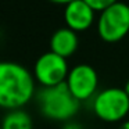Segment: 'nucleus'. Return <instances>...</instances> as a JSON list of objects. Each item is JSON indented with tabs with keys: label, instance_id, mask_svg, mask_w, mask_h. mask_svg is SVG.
I'll use <instances>...</instances> for the list:
<instances>
[{
	"label": "nucleus",
	"instance_id": "f257e3e1",
	"mask_svg": "<svg viewBox=\"0 0 129 129\" xmlns=\"http://www.w3.org/2000/svg\"><path fill=\"white\" fill-rule=\"evenodd\" d=\"M36 96V81L26 67L0 61V108H22Z\"/></svg>",
	"mask_w": 129,
	"mask_h": 129
},
{
	"label": "nucleus",
	"instance_id": "f03ea898",
	"mask_svg": "<svg viewBox=\"0 0 129 129\" xmlns=\"http://www.w3.org/2000/svg\"><path fill=\"white\" fill-rule=\"evenodd\" d=\"M36 101L40 114L56 122L72 119L81 107V101L70 92L65 82L56 86L40 87L36 93Z\"/></svg>",
	"mask_w": 129,
	"mask_h": 129
},
{
	"label": "nucleus",
	"instance_id": "7ed1b4c3",
	"mask_svg": "<svg viewBox=\"0 0 129 129\" xmlns=\"http://www.w3.org/2000/svg\"><path fill=\"white\" fill-rule=\"evenodd\" d=\"M92 110L96 117L104 122H119L129 114V96L125 89L106 87L94 94Z\"/></svg>",
	"mask_w": 129,
	"mask_h": 129
},
{
	"label": "nucleus",
	"instance_id": "20e7f679",
	"mask_svg": "<svg viewBox=\"0 0 129 129\" xmlns=\"http://www.w3.org/2000/svg\"><path fill=\"white\" fill-rule=\"evenodd\" d=\"M129 32V6L122 2L111 4L100 11L97 18V34L104 42L115 43Z\"/></svg>",
	"mask_w": 129,
	"mask_h": 129
},
{
	"label": "nucleus",
	"instance_id": "39448f33",
	"mask_svg": "<svg viewBox=\"0 0 129 129\" xmlns=\"http://www.w3.org/2000/svg\"><path fill=\"white\" fill-rule=\"evenodd\" d=\"M70 70L71 68L68 67L67 58L50 50L38 57L32 74L40 86L49 87L64 83Z\"/></svg>",
	"mask_w": 129,
	"mask_h": 129
},
{
	"label": "nucleus",
	"instance_id": "423d86ee",
	"mask_svg": "<svg viewBox=\"0 0 129 129\" xmlns=\"http://www.w3.org/2000/svg\"><path fill=\"white\" fill-rule=\"evenodd\" d=\"M65 85L68 86L70 92L82 103L93 99L97 93L99 75L92 65L78 64L70 70Z\"/></svg>",
	"mask_w": 129,
	"mask_h": 129
},
{
	"label": "nucleus",
	"instance_id": "0eeeda50",
	"mask_svg": "<svg viewBox=\"0 0 129 129\" xmlns=\"http://www.w3.org/2000/svg\"><path fill=\"white\" fill-rule=\"evenodd\" d=\"M96 11L85 0H74L64 6V22L65 26L75 32H85L93 25Z\"/></svg>",
	"mask_w": 129,
	"mask_h": 129
},
{
	"label": "nucleus",
	"instance_id": "6e6552de",
	"mask_svg": "<svg viewBox=\"0 0 129 129\" xmlns=\"http://www.w3.org/2000/svg\"><path fill=\"white\" fill-rule=\"evenodd\" d=\"M78 32H75L68 26L57 29L50 38V50L58 56L65 57V58L71 57L75 53L76 49H78Z\"/></svg>",
	"mask_w": 129,
	"mask_h": 129
},
{
	"label": "nucleus",
	"instance_id": "1a4fd4ad",
	"mask_svg": "<svg viewBox=\"0 0 129 129\" xmlns=\"http://www.w3.org/2000/svg\"><path fill=\"white\" fill-rule=\"evenodd\" d=\"M0 125L3 129H34L31 115L22 108L9 110Z\"/></svg>",
	"mask_w": 129,
	"mask_h": 129
},
{
	"label": "nucleus",
	"instance_id": "9d476101",
	"mask_svg": "<svg viewBox=\"0 0 129 129\" xmlns=\"http://www.w3.org/2000/svg\"><path fill=\"white\" fill-rule=\"evenodd\" d=\"M87 4H89L90 7H92L94 11H103L104 9H107V7H110L111 4L117 3L118 0H85Z\"/></svg>",
	"mask_w": 129,
	"mask_h": 129
},
{
	"label": "nucleus",
	"instance_id": "9b49d317",
	"mask_svg": "<svg viewBox=\"0 0 129 129\" xmlns=\"http://www.w3.org/2000/svg\"><path fill=\"white\" fill-rule=\"evenodd\" d=\"M61 129H83V126L81 125V123H78L76 121H67V122H64V125H62Z\"/></svg>",
	"mask_w": 129,
	"mask_h": 129
},
{
	"label": "nucleus",
	"instance_id": "f8f14e48",
	"mask_svg": "<svg viewBox=\"0 0 129 129\" xmlns=\"http://www.w3.org/2000/svg\"><path fill=\"white\" fill-rule=\"evenodd\" d=\"M50 3H54V4H61V6H65V4L71 3L74 0H49Z\"/></svg>",
	"mask_w": 129,
	"mask_h": 129
},
{
	"label": "nucleus",
	"instance_id": "ddd939ff",
	"mask_svg": "<svg viewBox=\"0 0 129 129\" xmlns=\"http://www.w3.org/2000/svg\"><path fill=\"white\" fill-rule=\"evenodd\" d=\"M118 129H129V119H123L122 122H121V125H119V128Z\"/></svg>",
	"mask_w": 129,
	"mask_h": 129
},
{
	"label": "nucleus",
	"instance_id": "4468645a",
	"mask_svg": "<svg viewBox=\"0 0 129 129\" xmlns=\"http://www.w3.org/2000/svg\"><path fill=\"white\" fill-rule=\"evenodd\" d=\"M123 89H125V92L128 93V96H129V78H128V81H126V83H125V86H123Z\"/></svg>",
	"mask_w": 129,
	"mask_h": 129
},
{
	"label": "nucleus",
	"instance_id": "2eb2a0df",
	"mask_svg": "<svg viewBox=\"0 0 129 129\" xmlns=\"http://www.w3.org/2000/svg\"><path fill=\"white\" fill-rule=\"evenodd\" d=\"M0 129H3V128H2V125H0Z\"/></svg>",
	"mask_w": 129,
	"mask_h": 129
}]
</instances>
